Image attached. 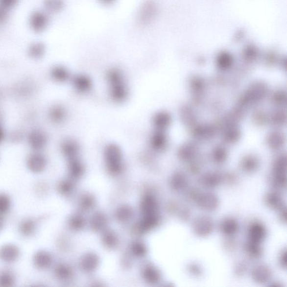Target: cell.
Segmentation results:
<instances>
[{
    "instance_id": "6da1fadb",
    "label": "cell",
    "mask_w": 287,
    "mask_h": 287,
    "mask_svg": "<svg viewBox=\"0 0 287 287\" xmlns=\"http://www.w3.org/2000/svg\"><path fill=\"white\" fill-rule=\"evenodd\" d=\"M52 23V15L36 2L30 3L26 10L21 26L26 36L44 38Z\"/></svg>"
},
{
    "instance_id": "7a4b0ae2",
    "label": "cell",
    "mask_w": 287,
    "mask_h": 287,
    "mask_svg": "<svg viewBox=\"0 0 287 287\" xmlns=\"http://www.w3.org/2000/svg\"><path fill=\"white\" fill-rule=\"evenodd\" d=\"M108 97L112 102L121 104L127 101L130 94L129 83L122 69L112 67L105 74Z\"/></svg>"
},
{
    "instance_id": "3957f363",
    "label": "cell",
    "mask_w": 287,
    "mask_h": 287,
    "mask_svg": "<svg viewBox=\"0 0 287 287\" xmlns=\"http://www.w3.org/2000/svg\"><path fill=\"white\" fill-rule=\"evenodd\" d=\"M103 148L104 160L108 167L115 172L121 169L124 157L122 147L117 143L110 142Z\"/></svg>"
},
{
    "instance_id": "277c9868",
    "label": "cell",
    "mask_w": 287,
    "mask_h": 287,
    "mask_svg": "<svg viewBox=\"0 0 287 287\" xmlns=\"http://www.w3.org/2000/svg\"><path fill=\"white\" fill-rule=\"evenodd\" d=\"M70 83L72 85L73 91L80 95H88L91 93L94 83L91 76L83 73L72 75Z\"/></svg>"
},
{
    "instance_id": "5b68a950",
    "label": "cell",
    "mask_w": 287,
    "mask_h": 287,
    "mask_svg": "<svg viewBox=\"0 0 287 287\" xmlns=\"http://www.w3.org/2000/svg\"><path fill=\"white\" fill-rule=\"evenodd\" d=\"M28 37L30 41L27 48L28 55L33 60L42 59L47 51L46 45L41 39L44 38Z\"/></svg>"
},
{
    "instance_id": "8992f818",
    "label": "cell",
    "mask_w": 287,
    "mask_h": 287,
    "mask_svg": "<svg viewBox=\"0 0 287 287\" xmlns=\"http://www.w3.org/2000/svg\"><path fill=\"white\" fill-rule=\"evenodd\" d=\"M28 143L33 150L38 152L45 148L48 142V135L41 129H34L28 135Z\"/></svg>"
},
{
    "instance_id": "52a82bcc",
    "label": "cell",
    "mask_w": 287,
    "mask_h": 287,
    "mask_svg": "<svg viewBox=\"0 0 287 287\" xmlns=\"http://www.w3.org/2000/svg\"><path fill=\"white\" fill-rule=\"evenodd\" d=\"M47 160L42 154L35 152L31 154L27 160V166L31 171L39 173L43 171L46 168Z\"/></svg>"
},
{
    "instance_id": "ba28073f",
    "label": "cell",
    "mask_w": 287,
    "mask_h": 287,
    "mask_svg": "<svg viewBox=\"0 0 287 287\" xmlns=\"http://www.w3.org/2000/svg\"><path fill=\"white\" fill-rule=\"evenodd\" d=\"M46 11L51 15L59 14L65 7L64 0H35Z\"/></svg>"
},
{
    "instance_id": "9c48e42d",
    "label": "cell",
    "mask_w": 287,
    "mask_h": 287,
    "mask_svg": "<svg viewBox=\"0 0 287 287\" xmlns=\"http://www.w3.org/2000/svg\"><path fill=\"white\" fill-rule=\"evenodd\" d=\"M50 75L56 82L64 83L70 82L72 75L67 67L59 65L54 66L50 72Z\"/></svg>"
},
{
    "instance_id": "30bf717a",
    "label": "cell",
    "mask_w": 287,
    "mask_h": 287,
    "mask_svg": "<svg viewBox=\"0 0 287 287\" xmlns=\"http://www.w3.org/2000/svg\"><path fill=\"white\" fill-rule=\"evenodd\" d=\"M49 118L55 123H63L67 117V111L60 104H56L50 108L48 112Z\"/></svg>"
},
{
    "instance_id": "8fae6325",
    "label": "cell",
    "mask_w": 287,
    "mask_h": 287,
    "mask_svg": "<svg viewBox=\"0 0 287 287\" xmlns=\"http://www.w3.org/2000/svg\"><path fill=\"white\" fill-rule=\"evenodd\" d=\"M18 249L14 246H6L0 251V257L7 262H13L18 258Z\"/></svg>"
},
{
    "instance_id": "7c38bea8",
    "label": "cell",
    "mask_w": 287,
    "mask_h": 287,
    "mask_svg": "<svg viewBox=\"0 0 287 287\" xmlns=\"http://www.w3.org/2000/svg\"><path fill=\"white\" fill-rule=\"evenodd\" d=\"M10 207V200L5 194H0V214L8 212Z\"/></svg>"
},
{
    "instance_id": "4fadbf2b",
    "label": "cell",
    "mask_w": 287,
    "mask_h": 287,
    "mask_svg": "<svg viewBox=\"0 0 287 287\" xmlns=\"http://www.w3.org/2000/svg\"><path fill=\"white\" fill-rule=\"evenodd\" d=\"M13 282V277L10 273L4 272L0 277V283H3V286H10Z\"/></svg>"
},
{
    "instance_id": "5bb4252c",
    "label": "cell",
    "mask_w": 287,
    "mask_h": 287,
    "mask_svg": "<svg viewBox=\"0 0 287 287\" xmlns=\"http://www.w3.org/2000/svg\"><path fill=\"white\" fill-rule=\"evenodd\" d=\"M98 1L102 5H110L113 4L116 0H98Z\"/></svg>"
},
{
    "instance_id": "9a60e30c",
    "label": "cell",
    "mask_w": 287,
    "mask_h": 287,
    "mask_svg": "<svg viewBox=\"0 0 287 287\" xmlns=\"http://www.w3.org/2000/svg\"><path fill=\"white\" fill-rule=\"evenodd\" d=\"M5 138V131L3 130L2 127L0 124V143H1L3 141V139Z\"/></svg>"
},
{
    "instance_id": "2e32d148",
    "label": "cell",
    "mask_w": 287,
    "mask_h": 287,
    "mask_svg": "<svg viewBox=\"0 0 287 287\" xmlns=\"http://www.w3.org/2000/svg\"><path fill=\"white\" fill-rule=\"evenodd\" d=\"M1 218H0V228H1Z\"/></svg>"
},
{
    "instance_id": "e0dca14e",
    "label": "cell",
    "mask_w": 287,
    "mask_h": 287,
    "mask_svg": "<svg viewBox=\"0 0 287 287\" xmlns=\"http://www.w3.org/2000/svg\"></svg>"
}]
</instances>
